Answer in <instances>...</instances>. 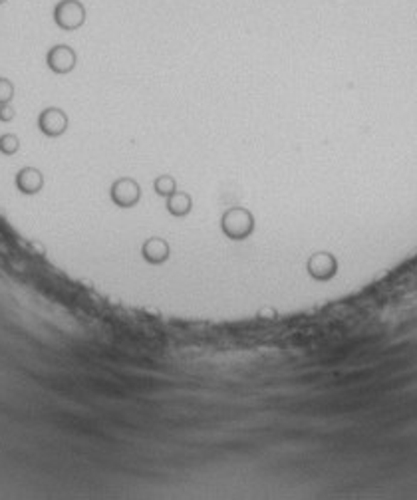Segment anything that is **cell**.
<instances>
[{
  "mask_svg": "<svg viewBox=\"0 0 417 500\" xmlns=\"http://www.w3.org/2000/svg\"><path fill=\"white\" fill-rule=\"evenodd\" d=\"M48 66L52 68L56 74H68L76 66V54L72 52V48L68 46L52 48L48 52Z\"/></svg>",
  "mask_w": 417,
  "mask_h": 500,
  "instance_id": "cell-4",
  "label": "cell"
},
{
  "mask_svg": "<svg viewBox=\"0 0 417 500\" xmlns=\"http://www.w3.org/2000/svg\"><path fill=\"white\" fill-rule=\"evenodd\" d=\"M142 195V191L137 187V183L132 179H120L112 187V198L120 207H132L137 203V198Z\"/></svg>",
  "mask_w": 417,
  "mask_h": 500,
  "instance_id": "cell-5",
  "label": "cell"
},
{
  "mask_svg": "<svg viewBox=\"0 0 417 500\" xmlns=\"http://www.w3.org/2000/svg\"><path fill=\"white\" fill-rule=\"evenodd\" d=\"M191 201L187 195H175L173 198H169V211L173 215H185L189 211Z\"/></svg>",
  "mask_w": 417,
  "mask_h": 500,
  "instance_id": "cell-8",
  "label": "cell"
},
{
  "mask_svg": "<svg viewBox=\"0 0 417 500\" xmlns=\"http://www.w3.org/2000/svg\"><path fill=\"white\" fill-rule=\"evenodd\" d=\"M54 14H56L58 26L64 30H74L84 22V9L76 0H62Z\"/></svg>",
  "mask_w": 417,
  "mask_h": 500,
  "instance_id": "cell-2",
  "label": "cell"
},
{
  "mask_svg": "<svg viewBox=\"0 0 417 500\" xmlns=\"http://www.w3.org/2000/svg\"><path fill=\"white\" fill-rule=\"evenodd\" d=\"M38 125L42 132L50 135V137H56V135H62L66 132L68 127V115L58 110V107H50V110H44L40 114Z\"/></svg>",
  "mask_w": 417,
  "mask_h": 500,
  "instance_id": "cell-3",
  "label": "cell"
},
{
  "mask_svg": "<svg viewBox=\"0 0 417 500\" xmlns=\"http://www.w3.org/2000/svg\"><path fill=\"white\" fill-rule=\"evenodd\" d=\"M169 255V246L163 243L162 238H152L147 240L145 246H143V256L149 260V262H163L165 258Z\"/></svg>",
  "mask_w": 417,
  "mask_h": 500,
  "instance_id": "cell-7",
  "label": "cell"
},
{
  "mask_svg": "<svg viewBox=\"0 0 417 500\" xmlns=\"http://www.w3.org/2000/svg\"><path fill=\"white\" fill-rule=\"evenodd\" d=\"M223 228L233 238H245L253 230V217L245 208H233L223 218Z\"/></svg>",
  "mask_w": 417,
  "mask_h": 500,
  "instance_id": "cell-1",
  "label": "cell"
},
{
  "mask_svg": "<svg viewBox=\"0 0 417 500\" xmlns=\"http://www.w3.org/2000/svg\"><path fill=\"white\" fill-rule=\"evenodd\" d=\"M16 185H19L22 193H30V195H32V193H38V191L42 189V185H44V177H42V173H40L38 169L28 167V169L20 171L19 179H16Z\"/></svg>",
  "mask_w": 417,
  "mask_h": 500,
  "instance_id": "cell-6",
  "label": "cell"
}]
</instances>
